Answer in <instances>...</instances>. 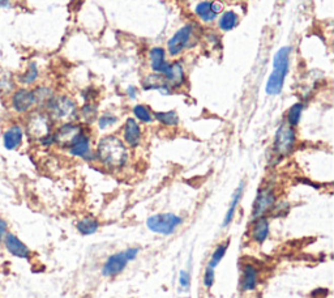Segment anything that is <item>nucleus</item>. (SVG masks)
Returning a JSON list of instances; mask_svg holds the SVG:
<instances>
[{
    "label": "nucleus",
    "instance_id": "1",
    "mask_svg": "<svg viewBox=\"0 0 334 298\" xmlns=\"http://www.w3.org/2000/svg\"><path fill=\"white\" fill-rule=\"evenodd\" d=\"M95 160L110 170L123 169L128 162V148L115 135H106L99 139L95 151Z\"/></svg>",
    "mask_w": 334,
    "mask_h": 298
},
{
    "label": "nucleus",
    "instance_id": "2",
    "mask_svg": "<svg viewBox=\"0 0 334 298\" xmlns=\"http://www.w3.org/2000/svg\"><path fill=\"white\" fill-rule=\"evenodd\" d=\"M290 52H291L290 47L283 46L274 54L273 71L269 75L265 85V90L269 95H277L282 92L285 79L290 68Z\"/></svg>",
    "mask_w": 334,
    "mask_h": 298
},
{
    "label": "nucleus",
    "instance_id": "3",
    "mask_svg": "<svg viewBox=\"0 0 334 298\" xmlns=\"http://www.w3.org/2000/svg\"><path fill=\"white\" fill-rule=\"evenodd\" d=\"M25 120V133L31 140L40 143L42 139L47 138L54 133V122L47 114V111L41 109H34L26 114Z\"/></svg>",
    "mask_w": 334,
    "mask_h": 298
},
{
    "label": "nucleus",
    "instance_id": "4",
    "mask_svg": "<svg viewBox=\"0 0 334 298\" xmlns=\"http://www.w3.org/2000/svg\"><path fill=\"white\" fill-rule=\"evenodd\" d=\"M45 111L50 115L52 122H75L79 119V108H77L76 101L68 95H54Z\"/></svg>",
    "mask_w": 334,
    "mask_h": 298
},
{
    "label": "nucleus",
    "instance_id": "5",
    "mask_svg": "<svg viewBox=\"0 0 334 298\" xmlns=\"http://www.w3.org/2000/svg\"><path fill=\"white\" fill-rule=\"evenodd\" d=\"M296 143V133L295 128L291 126H288L287 123H282L277 128L276 135H274L273 142V152L279 160L283 157L288 156L291 153L292 149Z\"/></svg>",
    "mask_w": 334,
    "mask_h": 298
},
{
    "label": "nucleus",
    "instance_id": "6",
    "mask_svg": "<svg viewBox=\"0 0 334 298\" xmlns=\"http://www.w3.org/2000/svg\"><path fill=\"white\" fill-rule=\"evenodd\" d=\"M140 250L137 247H129V249L124 250V251L113 254L107 258V260L104 261L103 267H102V275L104 277L117 276L120 272L124 271L129 261L135 260L136 256L138 255Z\"/></svg>",
    "mask_w": 334,
    "mask_h": 298
},
{
    "label": "nucleus",
    "instance_id": "7",
    "mask_svg": "<svg viewBox=\"0 0 334 298\" xmlns=\"http://www.w3.org/2000/svg\"><path fill=\"white\" fill-rule=\"evenodd\" d=\"M183 218L174 213H158L146 220V227L151 231L161 236H171L178 226H180Z\"/></svg>",
    "mask_w": 334,
    "mask_h": 298
},
{
    "label": "nucleus",
    "instance_id": "8",
    "mask_svg": "<svg viewBox=\"0 0 334 298\" xmlns=\"http://www.w3.org/2000/svg\"><path fill=\"white\" fill-rule=\"evenodd\" d=\"M10 105L16 114H20V115L29 114L31 110L35 109V100H34L33 90L26 88V86H21V88L15 89L10 94Z\"/></svg>",
    "mask_w": 334,
    "mask_h": 298
},
{
    "label": "nucleus",
    "instance_id": "9",
    "mask_svg": "<svg viewBox=\"0 0 334 298\" xmlns=\"http://www.w3.org/2000/svg\"><path fill=\"white\" fill-rule=\"evenodd\" d=\"M84 133V127L81 124L76 123V122H65L61 123L58 128L52 133L54 135V143L55 145L60 148L68 149L71 147L76 139Z\"/></svg>",
    "mask_w": 334,
    "mask_h": 298
},
{
    "label": "nucleus",
    "instance_id": "10",
    "mask_svg": "<svg viewBox=\"0 0 334 298\" xmlns=\"http://www.w3.org/2000/svg\"><path fill=\"white\" fill-rule=\"evenodd\" d=\"M276 203L277 197L273 188L270 186L260 188L253 202V207H252V220L258 217H265L267 213L272 212V209L274 208Z\"/></svg>",
    "mask_w": 334,
    "mask_h": 298
},
{
    "label": "nucleus",
    "instance_id": "11",
    "mask_svg": "<svg viewBox=\"0 0 334 298\" xmlns=\"http://www.w3.org/2000/svg\"><path fill=\"white\" fill-rule=\"evenodd\" d=\"M193 31L195 26L192 24L184 25L178 31H175L174 36L167 42V52L170 56L180 55L183 50L192 46L191 42L193 40Z\"/></svg>",
    "mask_w": 334,
    "mask_h": 298
},
{
    "label": "nucleus",
    "instance_id": "12",
    "mask_svg": "<svg viewBox=\"0 0 334 298\" xmlns=\"http://www.w3.org/2000/svg\"><path fill=\"white\" fill-rule=\"evenodd\" d=\"M25 129L21 124L13 123L7 127L3 133V145L7 151H16L24 142Z\"/></svg>",
    "mask_w": 334,
    "mask_h": 298
},
{
    "label": "nucleus",
    "instance_id": "13",
    "mask_svg": "<svg viewBox=\"0 0 334 298\" xmlns=\"http://www.w3.org/2000/svg\"><path fill=\"white\" fill-rule=\"evenodd\" d=\"M69 154L79 158H83L85 161H93L95 160V154L92 152V147H90V138L89 135L84 131L79 138L76 139V142L68 148Z\"/></svg>",
    "mask_w": 334,
    "mask_h": 298
},
{
    "label": "nucleus",
    "instance_id": "14",
    "mask_svg": "<svg viewBox=\"0 0 334 298\" xmlns=\"http://www.w3.org/2000/svg\"><path fill=\"white\" fill-rule=\"evenodd\" d=\"M123 139H124V144L128 145L129 148L138 147L141 143V127L135 118H128L126 120L124 127H123Z\"/></svg>",
    "mask_w": 334,
    "mask_h": 298
},
{
    "label": "nucleus",
    "instance_id": "15",
    "mask_svg": "<svg viewBox=\"0 0 334 298\" xmlns=\"http://www.w3.org/2000/svg\"><path fill=\"white\" fill-rule=\"evenodd\" d=\"M4 246L8 250L11 255L19 259H29L31 255V251L19 237L12 233H7L4 237Z\"/></svg>",
    "mask_w": 334,
    "mask_h": 298
},
{
    "label": "nucleus",
    "instance_id": "16",
    "mask_svg": "<svg viewBox=\"0 0 334 298\" xmlns=\"http://www.w3.org/2000/svg\"><path fill=\"white\" fill-rule=\"evenodd\" d=\"M142 89L144 90H158L161 94L167 95L172 94L174 89L170 85L169 81L166 80L165 77L160 74H152L146 76L142 80Z\"/></svg>",
    "mask_w": 334,
    "mask_h": 298
},
{
    "label": "nucleus",
    "instance_id": "17",
    "mask_svg": "<svg viewBox=\"0 0 334 298\" xmlns=\"http://www.w3.org/2000/svg\"><path fill=\"white\" fill-rule=\"evenodd\" d=\"M149 60H151V68L154 74L165 75L169 70L171 63L166 59V50L163 47H153L149 50Z\"/></svg>",
    "mask_w": 334,
    "mask_h": 298
},
{
    "label": "nucleus",
    "instance_id": "18",
    "mask_svg": "<svg viewBox=\"0 0 334 298\" xmlns=\"http://www.w3.org/2000/svg\"><path fill=\"white\" fill-rule=\"evenodd\" d=\"M258 284V270L251 263L243 266L242 279H240V288L244 292L254 290Z\"/></svg>",
    "mask_w": 334,
    "mask_h": 298
},
{
    "label": "nucleus",
    "instance_id": "19",
    "mask_svg": "<svg viewBox=\"0 0 334 298\" xmlns=\"http://www.w3.org/2000/svg\"><path fill=\"white\" fill-rule=\"evenodd\" d=\"M269 233H270V224L268 217L254 218L251 229L252 240H253L256 243H258V245H263V243L268 240Z\"/></svg>",
    "mask_w": 334,
    "mask_h": 298
},
{
    "label": "nucleus",
    "instance_id": "20",
    "mask_svg": "<svg viewBox=\"0 0 334 298\" xmlns=\"http://www.w3.org/2000/svg\"><path fill=\"white\" fill-rule=\"evenodd\" d=\"M166 80L169 81L170 85L172 86V89H176V88H180L185 84V74H184V68L181 65V63L174 62L170 64L169 70L166 71V74L163 75Z\"/></svg>",
    "mask_w": 334,
    "mask_h": 298
},
{
    "label": "nucleus",
    "instance_id": "21",
    "mask_svg": "<svg viewBox=\"0 0 334 298\" xmlns=\"http://www.w3.org/2000/svg\"><path fill=\"white\" fill-rule=\"evenodd\" d=\"M31 90H33L34 100H35V109H41V110H45L50 100L55 95L54 90L46 85H38Z\"/></svg>",
    "mask_w": 334,
    "mask_h": 298
},
{
    "label": "nucleus",
    "instance_id": "22",
    "mask_svg": "<svg viewBox=\"0 0 334 298\" xmlns=\"http://www.w3.org/2000/svg\"><path fill=\"white\" fill-rule=\"evenodd\" d=\"M243 191H244V183L240 182V185L238 186V188H236L235 191H234L233 197H231L230 207H229V209H227V213L224 218V227L229 226V225L231 224V221H233L234 216H235V213H236V209H238V206H239L240 200H242Z\"/></svg>",
    "mask_w": 334,
    "mask_h": 298
},
{
    "label": "nucleus",
    "instance_id": "23",
    "mask_svg": "<svg viewBox=\"0 0 334 298\" xmlns=\"http://www.w3.org/2000/svg\"><path fill=\"white\" fill-rule=\"evenodd\" d=\"M38 77H40V68H38V64L35 62H29L26 70L17 77V81H19L20 85L28 88V86L34 85V84L37 83Z\"/></svg>",
    "mask_w": 334,
    "mask_h": 298
},
{
    "label": "nucleus",
    "instance_id": "24",
    "mask_svg": "<svg viewBox=\"0 0 334 298\" xmlns=\"http://www.w3.org/2000/svg\"><path fill=\"white\" fill-rule=\"evenodd\" d=\"M195 13L203 22H213L217 19V13L214 12L212 2H201L195 8Z\"/></svg>",
    "mask_w": 334,
    "mask_h": 298
},
{
    "label": "nucleus",
    "instance_id": "25",
    "mask_svg": "<svg viewBox=\"0 0 334 298\" xmlns=\"http://www.w3.org/2000/svg\"><path fill=\"white\" fill-rule=\"evenodd\" d=\"M239 22V16L236 15L234 11H226L221 15L219 20H218V28L222 31H230L235 28Z\"/></svg>",
    "mask_w": 334,
    "mask_h": 298
},
{
    "label": "nucleus",
    "instance_id": "26",
    "mask_svg": "<svg viewBox=\"0 0 334 298\" xmlns=\"http://www.w3.org/2000/svg\"><path fill=\"white\" fill-rule=\"evenodd\" d=\"M154 119L157 122H160L161 124L167 127H174L179 124V115L175 110H169V111H156L153 114Z\"/></svg>",
    "mask_w": 334,
    "mask_h": 298
},
{
    "label": "nucleus",
    "instance_id": "27",
    "mask_svg": "<svg viewBox=\"0 0 334 298\" xmlns=\"http://www.w3.org/2000/svg\"><path fill=\"white\" fill-rule=\"evenodd\" d=\"M76 227L79 233L83 234V236H92V234H94L95 231L98 230L99 222L97 218L85 217L77 222Z\"/></svg>",
    "mask_w": 334,
    "mask_h": 298
},
{
    "label": "nucleus",
    "instance_id": "28",
    "mask_svg": "<svg viewBox=\"0 0 334 298\" xmlns=\"http://www.w3.org/2000/svg\"><path fill=\"white\" fill-rule=\"evenodd\" d=\"M97 113H98L97 105L92 104V102H86V104H84L83 108L79 110V118L83 120L84 123L90 124L97 118Z\"/></svg>",
    "mask_w": 334,
    "mask_h": 298
},
{
    "label": "nucleus",
    "instance_id": "29",
    "mask_svg": "<svg viewBox=\"0 0 334 298\" xmlns=\"http://www.w3.org/2000/svg\"><path fill=\"white\" fill-rule=\"evenodd\" d=\"M304 110V105L302 102H298V104H294L291 108L288 109L287 111V117H286V123L288 126L291 127H296L301 122L302 114H303Z\"/></svg>",
    "mask_w": 334,
    "mask_h": 298
},
{
    "label": "nucleus",
    "instance_id": "30",
    "mask_svg": "<svg viewBox=\"0 0 334 298\" xmlns=\"http://www.w3.org/2000/svg\"><path fill=\"white\" fill-rule=\"evenodd\" d=\"M132 113L135 115V119L141 122V123H152L154 120L153 113L151 111V109L145 106V105H136L135 108L132 109Z\"/></svg>",
    "mask_w": 334,
    "mask_h": 298
},
{
    "label": "nucleus",
    "instance_id": "31",
    "mask_svg": "<svg viewBox=\"0 0 334 298\" xmlns=\"http://www.w3.org/2000/svg\"><path fill=\"white\" fill-rule=\"evenodd\" d=\"M15 90V81L11 74L7 71H0V94L8 95Z\"/></svg>",
    "mask_w": 334,
    "mask_h": 298
},
{
    "label": "nucleus",
    "instance_id": "32",
    "mask_svg": "<svg viewBox=\"0 0 334 298\" xmlns=\"http://www.w3.org/2000/svg\"><path fill=\"white\" fill-rule=\"evenodd\" d=\"M227 249H229V241L225 243H221V245H218V246L215 247L214 251H213L212 256H210V260H209V263H208L209 267H212L215 270V267L221 263V260L224 259V256L226 255Z\"/></svg>",
    "mask_w": 334,
    "mask_h": 298
},
{
    "label": "nucleus",
    "instance_id": "33",
    "mask_svg": "<svg viewBox=\"0 0 334 298\" xmlns=\"http://www.w3.org/2000/svg\"><path fill=\"white\" fill-rule=\"evenodd\" d=\"M117 123H118V117L117 115H114L113 113H103L101 117L98 118V128L102 129V131L115 126Z\"/></svg>",
    "mask_w": 334,
    "mask_h": 298
},
{
    "label": "nucleus",
    "instance_id": "34",
    "mask_svg": "<svg viewBox=\"0 0 334 298\" xmlns=\"http://www.w3.org/2000/svg\"><path fill=\"white\" fill-rule=\"evenodd\" d=\"M214 268L206 266L205 272H204V285H205V288H212V285L214 284Z\"/></svg>",
    "mask_w": 334,
    "mask_h": 298
},
{
    "label": "nucleus",
    "instance_id": "35",
    "mask_svg": "<svg viewBox=\"0 0 334 298\" xmlns=\"http://www.w3.org/2000/svg\"><path fill=\"white\" fill-rule=\"evenodd\" d=\"M179 285H180L181 289L184 290H187L190 289L191 286V274L190 271H180V274H179Z\"/></svg>",
    "mask_w": 334,
    "mask_h": 298
},
{
    "label": "nucleus",
    "instance_id": "36",
    "mask_svg": "<svg viewBox=\"0 0 334 298\" xmlns=\"http://www.w3.org/2000/svg\"><path fill=\"white\" fill-rule=\"evenodd\" d=\"M7 229H8V224H7V221H4L3 218H0V245L3 243L4 237H6V234L8 233Z\"/></svg>",
    "mask_w": 334,
    "mask_h": 298
},
{
    "label": "nucleus",
    "instance_id": "37",
    "mask_svg": "<svg viewBox=\"0 0 334 298\" xmlns=\"http://www.w3.org/2000/svg\"><path fill=\"white\" fill-rule=\"evenodd\" d=\"M137 94H138V89L135 85H129L128 88H127V95H128L131 100H136Z\"/></svg>",
    "mask_w": 334,
    "mask_h": 298
},
{
    "label": "nucleus",
    "instance_id": "38",
    "mask_svg": "<svg viewBox=\"0 0 334 298\" xmlns=\"http://www.w3.org/2000/svg\"><path fill=\"white\" fill-rule=\"evenodd\" d=\"M11 0H0V7L3 8V10H8V8H11Z\"/></svg>",
    "mask_w": 334,
    "mask_h": 298
}]
</instances>
